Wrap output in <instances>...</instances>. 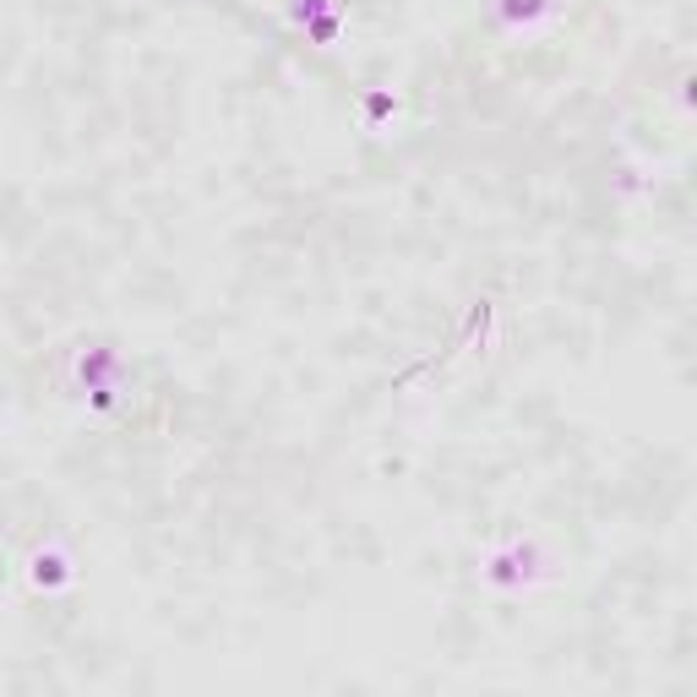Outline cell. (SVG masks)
Listing matches in <instances>:
<instances>
[{
	"label": "cell",
	"mask_w": 697,
	"mask_h": 697,
	"mask_svg": "<svg viewBox=\"0 0 697 697\" xmlns=\"http://www.w3.org/2000/svg\"><path fill=\"white\" fill-rule=\"evenodd\" d=\"M77 572H72V556L66 550H34V561H28V583L34 588H45V594H55V588H66Z\"/></svg>",
	"instance_id": "cell-1"
},
{
	"label": "cell",
	"mask_w": 697,
	"mask_h": 697,
	"mask_svg": "<svg viewBox=\"0 0 697 697\" xmlns=\"http://www.w3.org/2000/svg\"><path fill=\"white\" fill-rule=\"evenodd\" d=\"M550 12V0H502V17L512 23V28H529V23H540Z\"/></svg>",
	"instance_id": "cell-2"
}]
</instances>
